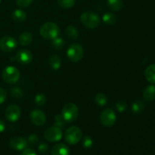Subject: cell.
Instances as JSON below:
<instances>
[{
	"label": "cell",
	"mask_w": 155,
	"mask_h": 155,
	"mask_svg": "<svg viewBox=\"0 0 155 155\" xmlns=\"http://www.w3.org/2000/svg\"><path fill=\"white\" fill-rule=\"evenodd\" d=\"M48 64L50 68L52 70L57 71L60 68L61 64V61L60 57L57 54H52L48 58Z\"/></svg>",
	"instance_id": "ac0fdd59"
},
{
	"label": "cell",
	"mask_w": 155,
	"mask_h": 155,
	"mask_svg": "<svg viewBox=\"0 0 155 155\" xmlns=\"http://www.w3.org/2000/svg\"><path fill=\"white\" fill-rule=\"evenodd\" d=\"M51 45L54 49L61 50L64 48V41L62 38L56 37L53 39L51 42Z\"/></svg>",
	"instance_id": "cb8c5ba5"
},
{
	"label": "cell",
	"mask_w": 155,
	"mask_h": 155,
	"mask_svg": "<svg viewBox=\"0 0 155 155\" xmlns=\"http://www.w3.org/2000/svg\"><path fill=\"white\" fill-rule=\"evenodd\" d=\"M107 6L110 11L118 12L123 7L122 0H107Z\"/></svg>",
	"instance_id": "ffe728a7"
},
{
	"label": "cell",
	"mask_w": 155,
	"mask_h": 155,
	"mask_svg": "<svg viewBox=\"0 0 155 155\" xmlns=\"http://www.w3.org/2000/svg\"><path fill=\"white\" fill-rule=\"evenodd\" d=\"M46 97L44 94H37L34 98V102L37 106H42L46 102Z\"/></svg>",
	"instance_id": "4316f807"
},
{
	"label": "cell",
	"mask_w": 155,
	"mask_h": 155,
	"mask_svg": "<svg viewBox=\"0 0 155 155\" xmlns=\"http://www.w3.org/2000/svg\"><path fill=\"white\" fill-rule=\"evenodd\" d=\"M21 110L17 104H11L6 107L5 110V116L10 122H16L21 117Z\"/></svg>",
	"instance_id": "30bf717a"
},
{
	"label": "cell",
	"mask_w": 155,
	"mask_h": 155,
	"mask_svg": "<svg viewBox=\"0 0 155 155\" xmlns=\"http://www.w3.org/2000/svg\"><path fill=\"white\" fill-rule=\"evenodd\" d=\"M59 6L63 8H71L75 5L76 0H57Z\"/></svg>",
	"instance_id": "484cf974"
},
{
	"label": "cell",
	"mask_w": 155,
	"mask_h": 155,
	"mask_svg": "<svg viewBox=\"0 0 155 155\" xmlns=\"http://www.w3.org/2000/svg\"><path fill=\"white\" fill-rule=\"evenodd\" d=\"M0 2H1V0H0Z\"/></svg>",
	"instance_id": "74e56055"
},
{
	"label": "cell",
	"mask_w": 155,
	"mask_h": 155,
	"mask_svg": "<svg viewBox=\"0 0 155 155\" xmlns=\"http://www.w3.org/2000/svg\"><path fill=\"white\" fill-rule=\"evenodd\" d=\"M33 0H16V3L20 8H27L32 4Z\"/></svg>",
	"instance_id": "4dcf8cb0"
},
{
	"label": "cell",
	"mask_w": 155,
	"mask_h": 155,
	"mask_svg": "<svg viewBox=\"0 0 155 155\" xmlns=\"http://www.w3.org/2000/svg\"><path fill=\"white\" fill-rule=\"evenodd\" d=\"M6 96H7L6 90L5 89H3V88L0 87V104H2L5 101Z\"/></svg>",
	"instance_id": "836d02e7"
},
{
	"label": "cell",
	"mask_w": 155,
	"mask_h": 155,
	"mask_svg": "<svg viewBox=\"0 0 155 155\" xmlns=\"http://www.w3.org/2000/svg\"><path fill=\"white\" fill-rule=\"evenodd\" d=\"M21 155H37V154H36L34 150L31 149V148H27V149L23 151Z\"/></svg>",
	"instance_id": "d590c367"
},
{
	"label": "cell",
	"mask_w": 155,
	"mask_h": 155,
	"mask_svg": "<svg viewBox=\"0 0 155 155\" xmlns=\"http://www.w3.org/2000/svg\"><path fill=\"white\" fill-rule=\"evenodd\" d=\"M65 32H66L67 36H68L69 39L74 40V39L78 38V30H77V29L75 27H74V26H68L66 28V31Z\"/></svg>",
	"instance_id": "603a6c76"
},
{
	"label": "cell",
	"mask_w": 155,
	"mask_h": 155,
	"mask_svg": "<svg viewBox=\"0 0 155 155\" xmlns=\"http://www.w3.org/2000/svg\"><path fill=\"white\" fill-rule=\"evenodd\" d=\"M117 116L115 112L111 108H106L101 112L100 120L101 124L105 127H110L114 125Z\"/></svg>",
	"instance_id": "52a82bcc"
},
{
	"label": "cell",
	"mask_w": 155,
	"mask_h": 155,
	"mask_svg": "<svg viewBox=\"0 0 155 155\" xmlns=\"http://www.w3.org/2000/svg\"><path fill=\"white\" fill-rule=\"evenodd\" d=\"M30 119L32 124L37 127H40L43 125L46 121V116L42 110L36 109L30 114Z\"/></svg>",
	"instance_id": "8fae6325"
},
{
	"label": "cell",
	"mask_w": 155,
	"mask_h": 155,
	"mask_svg": "<svg viewBox=\"0 0 155 155\" xmlns=\"http://www.w3.org/2000/svg\"><path fill=\"white\" fill-rule=\"evenodd\" d=\"M12 18L14 21L17 23H21L24 21L27 18V14L21 9H16L13 12L12 15Z\"/></svg>",
	"instance_id": "e0dca14e"
},
{
	"label": "cell",
	"mask_w": 155,
	"mask_h": 155,
	"mask_svg": "<svg viewBox=\"0 0 155 155\" xmlns=\"http://www.w3.org/2000/svg\"><path fill=\"white\" fill-rule=\"evenodd\" d=\"M27 140L23 137H13L9 140V146L16 151H23L27 146Z\"/></svg>",
	"instance_id": "4fadbf2b"
},
{
	"label": "cell",
	"mask_w": 155,
	"mask_h": 155,
	"mask_svg": "<svg viewBox=\"0 0 155 155\" xmlns=\"http://www.w3.org/2000/svg\"><path fill=\"white\" fill-rule=\"evenodd\" d=\"M51 155H70V149L64 144H56L51 149Z\"/></svg>",
	"instance_id": "5bb4252c"
},
{
	"label": "cell",
	"mask_w": 155,
	"mask_h": 155,
	"mask_svg": "<svg viewBox=\"0 0 155 155\" xmlns=\"http://www.w3.org/2000/svg\"><path fill=\"white\" fill-rule=\"evenodd\" d=\"M145 109V104L141 100H138V101H136L135 102L133 103L131 107L132 111L133 112V114H141Z\"/></svg>",
	"instance_id": "44dd1931"
},
{
	"label": "cell",
	"mask_w": 155,
	"mask_h": 155,
	"mask_svg": "<svg viewBox=\"0 0 155 155\" xmlns=\"http://www.w3.org/2000/svg\"><path fill=\"white\" fill-rule=\"evenodd\" d=\"M67 55L71 61H80L84 55V50H83V46L78 43L71 44L67 51Z\"/></svg>",
	"instance_id": "277c9868"
},
{
	"label": "cell",
	"mask_w": 155,
	"mask_h": 155,
	"mask_svg": "<svg viewBox=\"0 0 155 155\" xmlns=\"http://www.w3.org/2000/svg\"><path fill=\"white\" fill-rule=\"evenodd\" d=\"M102 21L108 25H113L116 24L117 18V16L113 13H105L102 17Z\"/></svg>",
	"instance_id": "7402d4cb"
},
{
	"label": "cell",
	"mask_w": 155,
	"mask_h": 155,
	"mask_svg": "<svg viewBox=\"0 0 155 155\" xmlns=\"http://www.w3.org/2000/svg\"><path fill=\"white\" fill-rule=\"evenodd\" d=\"M39 33L44 39L52 40L53 39L58 36L60 33V29L55 23L46 22L41 26L39 29Z\"/></svg>",
	"instance_id": "6da1fadb"
},
{
	"label": "cell",
	"mask_w": 155,
	"mask_h": 155,
	"mask_svg": "<svg viewBox=\"0 0 155 155\" xmlns=\"http://www.w3.org/2000/svg\"><path fill=\"white\" fill-rule=\"evenodd\" d=\"M116 107H117V110H118L119 112H124L127 110V105L124 101H119L117 102L116 104Z\"/></svg>",
	"instance_id": "1f68e13d"
},
{
	"label": "cell",
	"mask_w": 155,
	"mask_h": 155,
	"mask_svg": "<svg viewBox=\"0 0 155 155\" xmlns=\"http://www.w3.org/2000/svg\"><path fill=\"white\" fill-rule=\"evenodd\" d=\"M61 115L67 123L74 122L77 119L79 115V109L74 103H68L64 106Z\"/></svg>",
	"instance_id": "3957f363"
},
{
	"label": "cell",
	"mask_w": 155,
	"mask_h": 155,
	"mask_svg": "<svg viewBox=\"0 0 155 155\" xmlns=\"http://www.w3.org/2000/svg\"><path fill=\"white\" fill-rule=\"evenodd\" d=\"M80 21L83 25L88 29H95L99 26L101 18L93 12H86L80 17Z\"/></svg>",
	"instance_id": "7a4b0ae2"
},
{
	"label": "cell",
	"mask_w": 155,
	"mask_h": 155,
	"mask_svg": "<svg viewBox=\"0 0 155 155\" xmlns=\"http://www.w3.org/2000/svg\"><path fill=\"white\" fill-rule=\"evenodd\" d=\"M83 145L86 148H92V146L93 145V141H92V138L89 136H85L83 140Z\"/></svg>",
	"instance_id": "f546056e"
},
{
	"label": "cell",
	"mask_w": 155,
	"mask_h": 155,
	"mask_svg": "<svg viewBox=\"0 0 155 155\" xmlns=\"http://www.w3.org/2000/svg\"><path fill=\"white\" fill-rule=\"evenodd\" d=\"M15 59L21 64L27 65L30 64L33 60V54L30 50L23 48L17 52L16 55H15Z\"/></svg>",
	"instance_id": "7c38bea8"
},
{
	"label": "cell",
	"mask_w": 155,
	"mask_h": 155,
	"mask_svg": "<svg viewBox=\"0 0 155 155\" xmlns=\"http://www.w3.org/2000/svg\"><path fill=\"white\" fill-rule=\"evenodd\" d=\"M10 94L12 97L17 98V99H19V98H21L23 97L24 92H23V91L20 88L14 87L10 89Z\"/></svg>",
	"instance_id": "83f0119b"
},
{
	"label": "cell",
	"mask_w": 155,
	"mask_h": 155,
	"mask_svg": "<svg viewBox=\"0 0 155 155\" xmlns=\"http://www.w3.org/2000/svg\"><path fill=\"white\" fill-rule=\"evenodd\" d=\"M95 103L99 106H104L107 104V97L105 94L104 93H98L97 94L95 98Z\"/></svg>",
	"instance_id": "d4e9b609"
},
{
	"label": "cell",
	"mask_w": 155,
	"mask_h": 155,
	"mask_svg": "<svg viewBox=\"0 0 155 155\" xmlns=\"http://www.w3.org/2000/svg\"><path fill=\"white\" fill-rule=\"evenodd\" d=\"M38 142H39V137H38L37 135L36 134L30 135L28 137V139H27V142H29V143L32 145H36Z\"/></svg>",
	"instance_id": "d6a6232c"
},
{
	"label": "cell",
	"mask_w": 155,
	"mask_h": 155,
	"mask_svg": "<svg viewBox=\"0 0 155 155\" xmlns=\"http://www.w3.org/2000/svg\"><path fill=\"white\" fill-rule=\"evenodd\" d=\"M33 41V35L30 32H24L19 36V42L22 46L29 45Z\"/></svg>",
	"instance_id": "2e32d148"
},
{
	"label": "cell",
	"mask_w": 155,
	"mask_h": 155,
	"mask_svg": "<svg viewBox=\"0 0 155 155\" xmlns=\"http://www.w3.org/2000/svg\"><path fill=\"white\" fill-rule=\"evenodd\" d=\"M67 121L64 119V117H62V115H56L55 117H54V126L59 127V128H63L64 127L66 124Z\"/></svg>",
	"instance_id": "f1b7e54d"
},
{
	"label": "cell",
	"mask_w": 155,
	"mask_h": 155,
	"mask_svg": "<svg viewBox=\"0 0 155 155\" xmlns=\"http://www.w3.org/2000/svg\"><path fill=\"white\" fill-rule=\"evenodd\" d=\"M38 150H39V151L41 154H45L48 150V145H46L45 143L40 144V145H39V147H38Z\"/></svg>",
	"instance_id": "e575fe53"
},
{
	"label": "cell",
	"mask_w": 155,
	"mask_h": 155,
	"mask_svg": "<svg viewBox=\"0 0 155 155\" xmlns=\"http://www.w3.org/2000/svg\"><path fill=\"white\" fill-rule=\"evenodd\" d=\"M145 77L149 83H155V64H151L145 69Z\"/></svg>",
	"instance_id": "d6986e66"
},
{
	"label": "cell",
	"mask_w": 155,
	"mask_h": 155,
	"mask_svg": "<svg viewBox=\"0 0 155 155\" xmlns=\"http://www.w3.org/2000/svg\"><path fill=\"white\" fill-rule=\"evenodd\" d=\"M143 98L146 101H152L155 99V86L149 85L143 91Z\"/></svg>",
	"instance_id": "9a60e30c"
},
{
	"label": "cell",
	"mask_w": 155,
	"mask_h": 155,
	"mask_svg": "<svg viewBox=\"0 0 155 155\" xmlns=\"http://www.w3.org/2000/svg\"><path fill=\"white\" fill-rule=\"evenodd\" d=\"M18 46V42L12 36H3L0 39V49L4 52H10Z\"/></svg>",
	"instance_id": "9c48e42d"
},
{
	"label": "cell",
	"mask_w": 155,
	"mask_h": 155,
	"mask_svg": "<svg viewBox=\"0 0 155 155\" xmlns=\"http://www.w3.org/2000/svg\"><path fill=\"white\" fill-rule=\"evenodd\" d=\"M20 78V71L15 67L9 66L2 71V79L5 83L12 84L15 83Z\"/></svg>",
	"instance_id": "8992f818"
},
{
	"label": "cell",
	"mask_w": 155,
	"mask_h": 155,
	"mask_svg": "<svg viewBox=\"0 0 155 155\" xmlns=\"http://www.w3.org/2000/svg\"><path fill=\"white\" fill-rule=\"evenodd\" d=\"M63 136L61 129L56 126L48 127L44 133V137L50 142H56L61 140Z\"/></svg>",
	"instance_id": "ba28073f"
},
{
	"label": "cell",
	"mask_w": 155,
	"mask_h": 155,
	"mask_svg": "<svg viewBox=\"0 0 155 155\" xmlns=\"http://www.w3.org/2000/svg\"><path fill=\"white\" fill-rule=\"evenodd\" d=\"M83 133L81 130L77 127H71L65 131V141L70 145H76L81 139Z\"/></svg>",
	"instance_id": "5b68a950"
},
{
	"label": "cell",
	"mask_w": 155,
	"mask_h": 155,
	"mask_svg": "<svg viewBox=\"0 0 155 155\" xmlns=\"http://www.w3.org/2000/svg\"><path fill=\"white\" fill-rule=\"evenodd\" d=\"M5 130V124L3 120L0 119V133H3Z\"/></svg>",
	"instance_id": "8d00e7d4"
}]
</instances>
